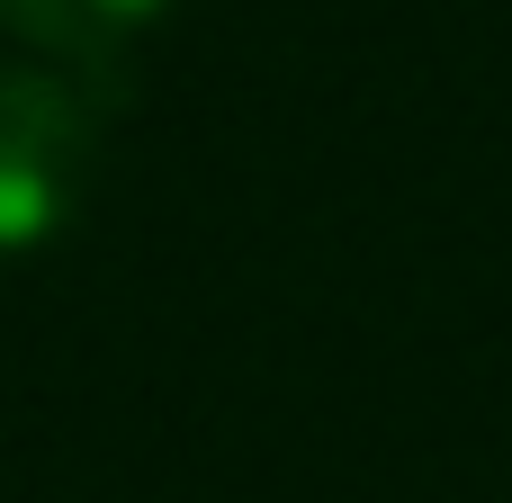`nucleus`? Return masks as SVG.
<instances>
[{
  "label": "nucleus",
  "mask_w": 512,
  "mask_h": 503,
  "mask_svg": "<svg viewBox=\"0 0 512 503\" xmlns=\"http://www.w3.org/2000/svg\"><path fill=\"white\" fill-rule=\"evenodd\" d=\"M171 0H0V18L54 63L72 72L81 90H117L126 81V54L153 36Z\"/></svg>",
  "instance_id": "obj_2"
},
{
  "label": "nucleus",
  "mask_w": 512,
  "mask_h": 503,
  "mask_svg": "<svg viewBox=\"0 0 512 503\" xmlns=\"http://www.w3.org/2000/svg\"><path fill=\"white\" fill-rule=\"evenodd\" d=\"M99 144V90L54 63H0V252H36L72 225Z\"/></svg>",
  "instance_id": "obj_1"
}]
</instances>
